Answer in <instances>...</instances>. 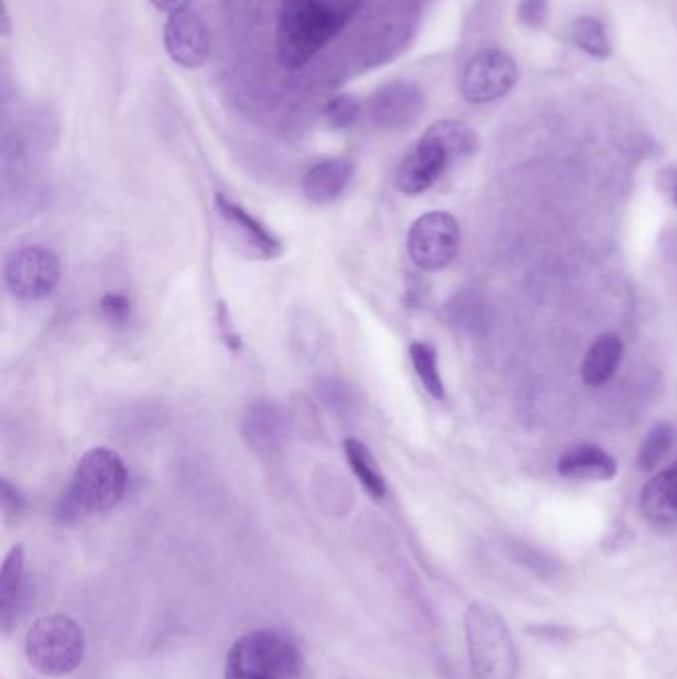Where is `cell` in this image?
I'll return each instance as SVG.
<instances>
[{"label":"cell","mask_w":677,"mask_h":679,"mask_svg":"<svg viewBox=\"0 0 677 679\" xmlns=\"http://www.w3.org/2000/svg\"><path fill=\"white\" fill-rule=\"evenodd\" d=\"M362 0H283L276 17V58L296 72L345 31Z\"/></svg>","instance_id":"obj_1"},{"label":"cell","mask_w":677,"mask_h":679,"mask_svg":"<svg viewBox=\"0 0 677 679\" xmlns=\"http://www.w3.org/2000/svg\"><path fill=\"white\" fill-rule=\"evenodd\" d=\"M125 489L128 469L122 457L108 447H94L81 457L56 513L62 523L100 515L122 501Z\"/></svg>","instance_id":"obj_2"},{"label":"cell","mask_w":677,"mask_h":679,"mask_svg":"<svg viewBox=\"0 0 677 679\" xmlns=\"http://www.w3.org/2000/svg\"><path fill=\"white\" fill-rule=\"evenodd\" d=\"M477 150L473 130L459 122H435L415 143L397 167L395 183L405 195H419L434 187L451 163Z\"/></svg>","instance_id":"obj_3"},{"label":"cell","mask_w":677,"mask_h":679,"mask_svg":"<svg viewBox=\"0 0 677 679\" xmlns=\"http://www.w3.org/2000/svg\"><path fill=\"white\" fill-rule=\"evenodd\" d=\"M303 656L293 639L256 629L237 639L225 664V679H303Z\"/></svg>","instance_id":"obj_4"},{"label":"cell","mask_w":677,"mask_h":679,"mask_svg":"<svg viewBox=\"0 0 677 679\" xmlns=\"http://www.w3.org/2000/svg\"><path fill=\"white\" fill-rule=\"evenodd\" d=\"M466 634L473 679H516L515 642L493 606L473 602L466 612Z\"/></svg>","instance_id":"obj_5"},{"label":"cell","mask_w":677,"mask_h":679,"mask_svg":"<svg viewBox=\"0 0 677 679\" xmlns=\"http://www.w3.org/2000/svg\"><path fill=\"white\" fill-rule=\"evenodd\" d=\"M24 651L29 664L42 676L62 678L78 669L86 651V642L74 620L52 614L32 624L24 639Z\"/></svg>","instance_id":"obj_6"},{"label":"cell","mask_w":677,"mask_h":679,"mask_svg":"<svg viewBox=\"0 0 677 679\" xmlns=\"http://www.w3.org/2000/svg\"><path fill=\"white\" fill-rule=\"evenodd\" d=\"M461 249V229L454 215L425 213L407 233V253L422 271L435 273L456 261Z\"/></svg>","instance_id":"obj_7"},{"label":"cell","mask_w":677,"mask_h":679,"mask_svg":"<svg viewBox=\"0 0 677 679\" xmlns=\"http://www.w3.org/2000/svg\"><path fill=\"white\" fill-rule=\"evenodd\" d=\"M61 283V261L44 247H24L4 264V284L14 298L42 300Z\"/></svg>","instance_id":"obj_8"},{"label":"cell","mask_w":677,"mask_h":679,"mask_svg":"<svg viewBox=\"0 0 677 679\" xmlns=\"http://www.w3.org/2000/svg\"><path fill=\"white\" fill-rule=\"evenodd\" d=\"M518 70L513 58L499 48H487L467 64L461 76V94L467 102L489 103L513 90Z\"/></svg>","instance_id":"obj_9"},{"label":"cell","mask_w":677,"mask_h":679,"mask_svg":"<svg viewBox=\"0 0 677 679\" xmlns=\"http://www.w3.org/2000/svg\"><path fill=\"white\" fill-rule=\"evenodd\" d=\"M215 209L221 217L231 241L244 254L261 261H273L283 254L281 241L256 217L249 213L241 205L234 204L227 195L219 193L215 197Z\"/></svg>","instance_id":"obj_10"},{"label":"cell","mask_w":677,"mask_h":679,"mask_svg":"<svg viewBox=\"0 0 677 679\" xmlns=\"http://www.w3.org/2000/svg\"><path fill=\"white\" fill-rule=\"evenodd\" d=\"M163 44L175 64L183 68H199L211 54V34L197 12L170 14L163 29Z\"/></svg>","instance_id":"obj_11"},{"label":"cell","mask_w":677,"mask_h":679,"mask_svg":"<svg viewBox=\"0 0 677 679\" xmlns=\"http://www.w3.org/2000/svg\"><path fill=\"white\" fill-rule=\"evenodd\" d=\"M424 112V94L412 81L397 80L375 91L370 118L380 130H404Z\"/></svg>","instance_id":"obj_12"},{"label":"cell","mask_w":677,"mask_h":679,"mask_svg":"<svg viewBox=\"0 0 677 679\" xmlns=\"http://www.w3.org/2000/svg\"><path fill=\"white\" fill-rule=\"evenodd\" d=\"M247 446L261 456H273L281 451L288 436V419L283 407L269 399H259L247 407L241 421Z\"/></svg>","instance_id":"obj_13"},{"label":"cell","mask_w":677,"mask_h":679,"mask_svg":"<svg viewBox=\"0 0 677 679\" xmlns=\"http://www.w3.org/2000/svg\"><path fill=\"white\" fill-rule=\"evenodd\" d=\"M352 175L354 165L342 157L318 162L304 175V197L314 205L332 204L346 191Z\"/></svg>","instance_id":"obj_14"},{"label":"cell","mask_w":677,"mask_h":679,"mask_svg":"<svg viewBox=\"0 0 677 679\" xmlns=\"http://www.w3.org/2000/svg\"><path fill=\"white\" fill-rule=\"evenodd\" d=\"M556 467L560 475L578 481H610L618 473L616 459L602 447L590 443L570 447L560 456Z\"/></svg>","instance_id":"obj_15"},{"label":"cell","mask_w":677,"mask_h":679,"mask_svg":"<svg viewBox=\"0 0 677 679\" xmlns=\"http://www.w3.org/2000/svg\"><path fill=\"white\" fill-rule=\"evenodd\" d=\"M644 517L656 525L677 523V461L659 471L640 495Z\"/></svg>","instance_id":"obj_16"},{"label":"cell","mask_w":677,"mask_h":679,"mask_svg":"<svg viewBox=\"0 0 677 679\" xmlns=\"http://www.w3.org/2000/svg\"><path fill=\"white\" fill-rule=\"evenodd\" d=\"M624 344L616 335L598 336L594 344L590 346L587 358L582 362V380L590 387H600L608 384L618 372L622 362Z\"/></svg>","instance_id":"obj_17"},{"label":"cell","mask_w":677,"mask_h":679,"mask_svg":"<svg viewBox=\"0 0 677 679\" xmlns=\"http://www.w3.org/2000/svg\"><path fill=\"white\" fill-rule=\"evenodd\" d=\"M345 456L365 493L374 501H382L387 495V483L370 449L358 439H346Z\"/></svg>","instance_id":"obj_18"},{"label":"cell","mask_w":677,"mask_h":679,"mask_svg":"<svg viewBox=\"0 0 677 679\" xmlns=\"http://www.w3.org/2000/svg\"><path fill=\"white\" fill-rule=\"evenodd\" d=\"M22 578H24V548L12 547L11 552L2 562L0 572V612H2V624L9 628L12 616L21 600Z\"/></svg>","instance_id":"obj_19"},{"label":"cell","mask_w":677,"mask_h":679,"mask_svg":"<svg viewBox=\"0 0 677 679\" xmlns=\"http://www.w3.org/2000/svg\"><path fill=\"white\" fill-rule=\"evenodd\" d=\"M410 358L414 364L415 374L424 384L425 392L435 399H445V385L437 365V354L434 346L425 342H414L410 346Z\"/></svg>","instance_id":"obj_20"},{"label":"cell","mask_w":677,"mask_h":679,"mask_svg":"<svg viewBox=\"0 0 677 679\" xmlns=\"http://www.w3.org/2000/svg\"><path fill=\"white\" fill-rule=\"evenodd\" d=\"M485 303L471 291L457 295L447 306L449 322L459 330H466V332H476L479 328H483L485 326Z\"/></svg>","instance_id":"obj_21"},{"label":"cell","mask_w":677,"mask_h":679,"mask_svg":"<svg viewBox=\"0 0 677 679\" xmlns=\"http://www.w3.org/2000/svg\"><path fill=\"white\" fill-rule=\"evenodd\" d=\"M572 39L578 48L590 54L592 58L604 61L610 56V41H608L604 24L594 17H580L572 24Z\"/></svg>","instance_id":"obj_22"},{"label":"cell","mask_w":677,"mask_h":679,"mask_svg":"<svg viewBox=\"0 0 677 679\" xmlns=\"http://www.w3.org/2000/svg\"><path fill=\"white\" fill-rule=\"evenodd\" d=\"M674 439H676V431L669 424H657L646 439L642 441L640 451H637V467L642 471H652L656 469L662 459L669 453V449L674 446Z\"/></svg>","instance_id":"obj_23"},{"label":"cell","mask_w":677,"mask_h":679,"mask_svg":"<svg viewBox=\"0 0 677 679\" xmlns=\"http://www.w3.org/2000/svg\"><path fill=\"white\" fill-rule=\"evenodd\" d=\"M360 112H362V108H360V102L356 100L354 96L342 94V96H336L330 102L326 103L324 118H326V122L332 125L334 130H348L358 122Z\"/></svg>","instance_id":"obj_24"},{"label":"cell","mask_w":677,"mask_h":679,"mask_svg":"<svg viewBox=\"0 0 677 679\" xmlns=\"http://www.w3.org/2000/svg\"><path fill=\"white\" fill-rule=\"evenodd\" d=\"M316 394L320 397L323 406L330 409V414H334V416H345L352 407V397H350L348 387L334 377L320 380L316 385Z\"/></svg>","instance_id":"obj_25"},{"label":"cell","mask_w":677,"mask_h":679,"mask_svg":"<svg viewBox=\"0 0 677 679\" xmlns=\"http://www.w3.org/2000/svg\"><path fill=\"white\" fill-rule=\"evenodd\" d=\"M100 308L103 316L113 325H125L132 316V303L125 295L120 293H108L100 300Z\"/></svg>","instance_id":"obj_26"},{"label":"cell","mask_w":677,"mask_h":679,"mask_svg":"<svg viewBox=\"0 0 677 679\" xmlns=\"http://www.w3.org/2000/svg\"><path fill=\"white\" fill-rule=\"evenodd\" d=\"M0 503H2V513L7 518H17L22 515V511L26 507V501L19 488H14L9 479L0 481Z\"/></svg>","instance_id":"obj_27"},{"label":"cell","mask_w":677,"mask_h":679,"mask_svg":"<svg viewBox=\"0 0 677 679\" xmlns=\"http://www.w3.org/2000/svg\"><path fill=\"white\" fill-rule=\"evenodd\" d=\"M545 17V0H525L521 4V19L526 24H538Z\"/></svg>","instance_id":"obj_28"},{"label":"cell","mask_w":677,"mask_h":679,"mask_svg":"<svg viewBox=\"0 0 677 679\" xmlns=\"http://www.w3.org/2000/svg\"><path fill=\"white\" fill-rule=\"evenodd\" d=\"M155 9H160L163 12H170V14H175V12L187 11L189 9V4H192V0H150Z\"/></svg>","instance_id":"obj_29"},{"label":"cell","mask_w":677,"mask_h":679,"mask_svg":"<svg viewBox=\"0 0 677 679\" xmlns=\"http://www.w3.org/2000/svg\"><path fill=\"white\" fill-rule=\"evenodd\" d=\"M676 201H677V191H676Z\"/></svg>","instance_id":"obj_30"}]
</instances>
